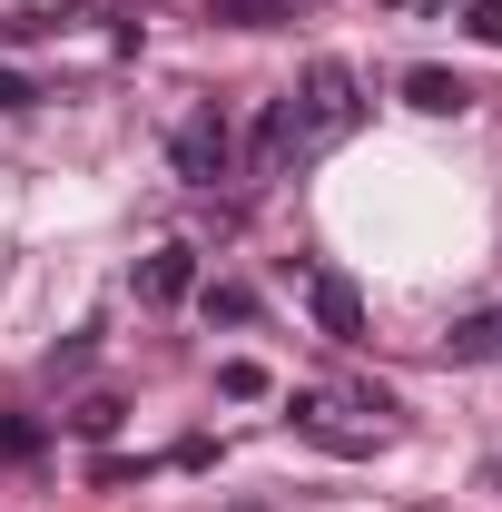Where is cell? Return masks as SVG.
Masks as SVG:
<instances>
[{
  "label": "cell",
  "instance_id": "6da1fadb",
  "mask_svg": "<svg viewBox=\"0 0 502 512\" xmlns=\"http://www.w3.org/2000/svg\"><path fill=\"white\" fill-rule=\"evenodd\" d=\"M286 109H296V158H306V148H335L345 128L365 119V79L325 50V60H306V79L286 89Z\"/></svg>",
  "mask_w": 502,
  "mask_h": 512
},
{
  "label": "cell",
  "instance_id": "7a4b0ae2",
  "mask_svg": "<svg viewBox=\"0 0 502 512\" xmlns=\"http://www.w3.org/2000/svg\"><path fill=\"white\" fill-rule=\"evenodd\" d=\"M168 168H178L188 188H217V178L237 168V119H227L217 99H197L188 119L168 128Z\"/></svg>",
  "mask_w": 502,
  "mask_h": 512
},
{
  "label": "cell",
  "instance_id": "3957f363",
  "mask_svg": "<svg viewBox=\"0 0 502 512\" xmlns=\"http://www.w3.org/2000/svg\"><path fill=\"white\" fill-rule=\"evenodd\" d=\"M286 158H296V109L266 99V109H256V138H247V168H256V178H276Z\"/></svg>",
  "mask_w": 502,
  "mask_h": 512
},
{
  "label": "cell",
  "instance_id": "277c9868",
  "mask_svg": "<svg viewBox=\"0 0 502 512\" xmlns=\"http://www.w3.org/2000/svg\"><path fill=\"white\" fill-rule=\"evenodd\" d=\"M138 296H148V306H178V296H197V247H158L148 266H138Z\"/></svg>",
  "mask_w": 502,
  "mask_h": 512
},
{
  "label": "cell",
  "instance_id": "5b68a950",
  "mask_svg": "<svg viewBox=\"0 0 502 512\" xmlns=\"http://www.w3.org/2000/svg\"><path fill=\"white\" fill-rule=\"evenodd\" d=\"M404 109H424V119H463L473 89H463L453 69H404Z\"/></svg>",
  "mask_w": 502,
  "mask_h": 512
},
{
  "label": "cell",
  "instance_id": "8992f818",
  "mask_svg": "<svg viewBox=\"0 0 502 512\" xmlns=\"http://www.w3.org/2000/svg\"><path fill=\"white\" fill-rule=\"evenodd\" d=\"M315 325H325V345H355L365 335V296L345 276H315Z\"/></svg>",
  "mask_w": 502,
  "mask_h": 512
},
{
  "label": "cell",
  "instance_id": "52a82bcc",
  "mask_svg": "<svg viewBox=\"0 0 502 512\" xmlns=\"http://www.w3.org/2000/svg\"><path fill=\"white\" fill-rule=\"evenodd\" d=\"M443 355H453V365H493V355H502V306H483V316H463L453 335H443Z\"/></svg>",
  "mask_w": 502,
  "mask_h": 512
},
{
  "label": "cell",
  "instance_id": "ba28073f",
  "mask_svg": "<svg viewBox=\"0 0 502 512\" xmlns=\"http://www.w3.org/2000/svg\"><path fill=\"white\" fill-rule=\"evenodd\" d=\"M207 20H227V30H276V20H296V0H207Z\"/></svg>",
  "mask_w": 502,
  "mask_h": 512
},
{
  "label": "cell",
  "instance_id": "9c48e42d",
  "mask_svg": "<svg viewBox=\"0 0 502 512\" xmlns=\"http://www.w3.org/2000/svg\"><path fill=\"white\" fill-rule=\"evenodd\" d=\"M69 434H89V444L119 434V394H79V404H69Z\"/></svg>",
  "mask_w": 502,
  "mask_h": 512
},
{
  "label": "cell",
  "instance_id": "30bf717a",
  "mask_svg": "<svg viewBox=\"0 0 502 512\" xmlns=\"http://www.w3.org/2000/svg\"><path fill=\"white\" fill-rule=\"evenodd\" d=\"M217 394H237V404H256V394H266V365H247V355H237V365H217Z\"/></svg>",
  "mask_w": 502,
  "mask_h": 512
},
{
  "label": "cell",
  "instance_id": "8fae6325",
  "mask_svg": "<svg viewBox=\"0 0 502 512\" xmlns=\"http://www.w3.org/2000/svg\"><path fill=\"white\" fill-rule=\"evenodd\" d=\"M207 316H217V325H247L256 296H247V286H207Z\"/></svg>",
  "mask_w": 502,
  "mask_h": 512
},
{
  "label": "cell",
  "instance_id": "7c38bea8",
  "mask_svg": "<svg viewBox=\"0 0 502 512\" xmlns=\"http://www.w3.org/2000/svg\"><path fill=\"white\" fill-rule=\"evenodd\" d=\"M463 30H473L483 50H502V0H463Z\"/></svg>",
  "mask_w": 502,
  "mask_h": 512
},
{
  "label": "cell",
  "instance_id": "4fadbf2b",
  "mask_svg": "<svg viewBox=\"0 0 502 512\" xmlns=\"http://www.w3.org/2000/svg\"><path fill=\"white\" fill-rule=\"evenodd\" d=\"M30 99H40V89H30V79H20V69H0V119H20V109H30Z\"/></svg>",
  "mask_w": 502,
  "mask_h": 512
},
{
  "label": "cell",
  "instance_id": "5bb4252c",
  "mask_svg": "<svg viewBox=\"0 0 502 512\" xmlns=\"http://www.w3.org/2000/svg\"><path fill=\"white\" fill-rule=\"evenodd\" d=\"M394 10H453V0H394Z\"/></svg>",
  "mask_w": 502,
  "mask_h": 512
}]
</instances>
